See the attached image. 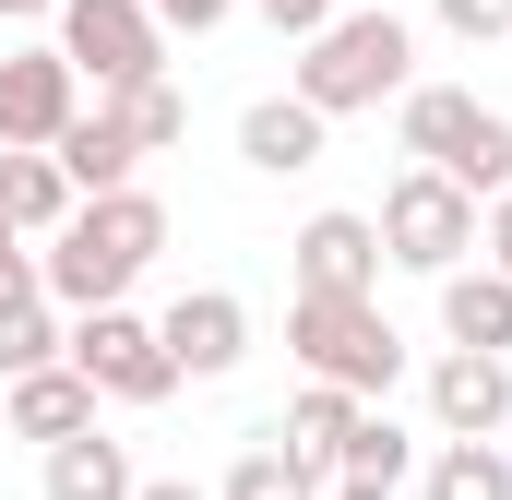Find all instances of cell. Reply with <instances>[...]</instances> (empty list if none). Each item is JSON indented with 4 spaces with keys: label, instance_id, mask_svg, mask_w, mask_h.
I'll use <instances>...</instances> for the list:
<instances>
[{
    "label": "cell",
    "instance_id": "5",
    "mask_svg": "<svg viewBox=\"0 0 512 500\" xmlns=\"http://www.w3.org/2000/svg\"><path fill=\"white\" fill-rule=\"evenodd\" d=\"M60 358L96 381V405H167V393H179V358H167V334H155V322H131L120 298H108V310H84V322L60 334Z\"/></svg>",
    "mask_w": 512,
    "mask_h": 500
},
{
    "label": "cell",
    "instance_id": "8",
    "mask_svg": "<svg viewBox=\"0 0 512 500\" xmlns=\"http://www.w3.org/2000/svg\"><path fill=\"white\" fill-rule=\"evenodd\" d=\"M155 334H167L179 381H227L239 358H251V298H239V286H179Z\"/></svg>",
    "mask_w": 512,
    "mask_h": 500
},
{
    "label": "cell",
    "instance_id": "15",
    "mask_svg": "<svg viewBox=\"0 0 512 500\" xmlns=\"http://www.w3.org/2000/svg\"><path fill=\"white\" fill-rule=\"evenodd\" d=\"M417 477V441L393 429L382 405H358V429H346V453H334V500H393Z\"/></svg>",
    "mask_w": 512,
    "mask_h": 500
},
{
    "label": "cell",
    "instance_id": "24",
    "mask_svg": "<svg viewBox=\"0 0 512 500\" xmlns=\"http://www.w3.org/2000/svg\"><path fill=\"white\" fill-rule=\"evenodd\" d=\"M429 12H441L465 48H501V36H512V0H429Z\"/></svg>",
    "mask_w": 512,
    "mask_h": 500
},
{
    "label": "cell",
    "instance_id": "26",
    "mask_svg": "<svg viewBox=\"0 0 512 500\" xmlns=\"http://www.w3.org/2000/svg\"><path fill=\"white\" fill-rule=\"evenodd\" d=\"M143 12H155V24H167V36H215V24H227V12H239V0H143Z\"/></svg>",
    "mask_w": 512,
    "mask_h": 500
},
{
    "label": "cell",
    "instance_id": "18",
    "mask_svg": "<svg viewBox=\"0 0 512 500\" xmlns=\"http://www.w3.org/2000/svg\"><path fill=\"white\" fill-rule=\"evenodd\" d=\"M48 155H60V179H72V191H120L131 167H143V143H131L108 108H72V131H60Z\"/></svg>",
    "mask_w": 512,
    "mask_h": 500
},
{
    "label": "cell",
    "instance_id": "9",
    "mask_svg": "<svg viewBox=\"0 0 512 500\" xmlns=\"http://www.w3.org/2000/svg\"><path fill=\"white\" fill-rule=\"evenodd\" d=\"M72 108H84V72L60 48H12L0 60V143H60Z\"/></svg>",
    "mask_w": 512,
    "mask_h": 500
},
{
    "label": "cell",
    "instance_id": "11",
    "mask_svg": "<svg viewBox=\"0 0 512 500\" xmlns=\"http://www.w3.org/2000/svg\"><path fill=\"white\" fill-rule=\"evenodd\" d=\"M429 417H441V441H489L512 417V370L489 346H441L429 358Z\"/></svg>",
    "mask_w": 512,
    "mask_h": 500
},
{
    "label": "cell",
    "instance_id": "1",
    "mask_svg": "<svg viewBox=\"0 0 512 500\" xmlns=\"http://www.w3.org/2000/svg\"><path fill=\"white\" fill-rule=\"evenodd\" d=\"M167 250V203L143 191V179H120V191H84L60 227H48V250H36V286H48V310H108V298H131V274Z\"/></svg>",
    "mask_w": 512,
    "mask_h": 500
},
{
    "label": "cell",
    "instance_id": "27",
    "mask_svg": "<svg viewBox=\"0 0 512 500\" xmlns=\"http://www.w3.org/2000/svg\"><path fill=\"white\" fill-rule=\"evenodd\" d=\"M262 24H274V36H322V24H334V0H251Z\"/></svg>",
    "mask_w": 512,
    "mask_h": 500
},
{
    "label": "cell",
    "instance_id": "2",
    "mask_svg": "<svg viewBox=\"0 0 512 500\" xmlns=\"http://www.w3.org/2000/svg\"><path fill=\"white\" fill-rule=\"evenodd\" d=\"M417 84V36H405V12H334L322 36H298V96L322 108V120H358V108H382Z\"/></svg>",
    "mask_w": 512,
    "mask_h": 500
},
{
    "label": "cell",
    "instance_id": "23",
    "mask_svg": "<svg viewBox=\"0 0 512 500\" xmlns=\"http://www.w3.org/2000/svg\"><path fill=\"white\" fill-rule=\"evenodd\" d=\"M36 358H60V322H48V298L0 310V381H12V370H36Z\"/></svg>",
    "mask_w": 512,
    "mask_h": 500
},
{
    "label": "cell",
    "instance_id": "3",
    "mask_svg": "<svg viewBox=\"0 0 512 500\" xmlns=\"http://www.w3.org/2000/svg\"><path fill=\"white\" fill-rule=\"evenodd\" d=\"M393 131H405V155L441 167L453 191H477V203L512 191V120H501V108H477L465 84H405V96H393Z\"/></svg>",
    "mask_w": 512,
    "mask_h": 500
},
{
    "label": "cell",
    "instance_id": "13",
    "mask_svg": "<svg viewBox=\"0 0 512 500\" xmlns=\"http://www.w3.org/2000/svg\"><path fill=\"white\" fill-rule=\"evenodd\" d=\"M72 429H96V381L72 370V358L12 370V441H72Z\"/></svg>",
    "mask_w": 512,
    "mask_h": 500
},
{
    "label": "cell",
    "instance_id": "16",
    "mask_svg": "<svg viewBox=\"0 0 512 500\" xmlns=\"http://www.w3.org/2000/svg\"><path fill=\"white\" fill-rule=\"evenodd\" d=\"M72 203H84V191L60 179V155H48V143H0V227L48 239V227H60Z\"/></svg>",
    "mask_w": 512,
    "mask_h": 500
},
{
    "label": "cell",
    "instance_id": "21",
    "mask_svg": "<svg viewBox=\"0 0 512 500\" xmlns=\"http://www.w3.org/2000/svg\"><path fill=\"white\" fill-rule=\"evenodd\" d=\"M215 500H322V465H310V453H286V441L262 429L251 453L227 465V489H215Z\"/></svg>",
    "mask_w": 512,
    "mask_h": 500
},
{
    "label": "cell",
    "instance_id": "7",
    "mask_svg": "<svg viewBox=\"0 0 512 500\" xmlns=\"http://www.w3.org/2000/svg\"><path fill=\"white\" fill-rule=\"evenodd\" d=\"M60 60H72L96 96H120L143 72H167V24H155L143 0H60Z\"/></svg>",
    "mask_w": 512,
    "mask_h": 500
},
{
    "label": "cell",
    "instance_id": "29",
    "mask_svg": "<svg viewBox=\"0 0 512 500\" xmlns=\"http://www.w3.org/2000/svg\"><path fill=\"white\" fill-rule=\"evenodd\" d=\"M131 500H215V489H191V477H143Z\"/></svg>",
    "mask_w": 512,
    "mask_h": 500
},
{
    "label": "cell",
    "instance_id": "17",
    "mask_svg": "<svg viewBox=\"0 0 512 500\" xmlns=\"http://www.w3.org/2000/svg\"><path fill=\"white\" fill-rule=\"evenodd\" d=\"M143 477H131V441H108V429H72V441H48V500H131Z\"/></svg>",
    "mask_w": 512,
    "mask_h": 500
},
{
    "label": "cell",
    "instance_id": "10",
    "mask_svg": "<svg viewBox=\"0 0 512 500\" xmlns=\"http://www.w3.org/2000/svg\"><path fill=\"white\" fill-rule=\"evenodd\" d=\"M298 286L310 298H382V215H310L298 227Z\"/></svg>",
    "mask_w": 512,
    "mask_h": 500
},
{
    "label": "cell",
    "instance_id": "4",
    "mask_svg": "<svg viewBox=\"0 0 512 500\" xmlns=\"http://www.w3.org/2000/svg\"><path fill=\"white\" fill-rule=\"evenodd\" d=\"M286 346L310 381H346V393H393L405 381V334L382 322V298H286Z\"/></svg>",
    "mask_w": 512,
    "mask_h": 500
},
{
    "label": "cell",
    "instance_id": "14",
    "mask_svg": "<svg viewBox=\"0 0 512 500\" xmlns=\"http://www.w3.org/2000/svg\"><path fill=\"white\" fill-rule=\"evenodd\" d=\"M429 286H441V334H453V346H489V358L512 346V274L501 262H453V274H429Z\"/></svg>",
    "mask_w": 512,
    "mask_h": 500
},
{
    "label": "cell",
    "instance_id": "28",
    "mask_svg": "<svg viewBox=\"0 0 512 500\" xmlns=\"http://www.w3.org/2000/svg\"><path fill=\"white\" fill-rule=\"evenodd\" d=\"M477 250H489V262L512 274V191H489V227H477Z\"/></svg>",
    "mask_w": 512,
    "mask_h": 500
},
{
    "label": "cell",
    "instance_id": "30",
    "mask_svg": "<svg viewBox=\"0 0 512 500\" xmlns=\"http://www.w3.org/2000/svg\"><path fill=\"white\" fill-rule=\"evenodd\" d=\"M0 12H60V0H0Z\"/></svg>",
    "mask_w": 512,
    "mask_h": 500
},
{
    "label": "cell",
    "instance_id": "22",
    "mask_svg": "<svg viewBox=\"0 0 512 500\" xmlns=\"http://www.w3.org/2000/svg\"><path fill=\"white\" fill-rule=\"evenodd\" d=\"M96 108H108V120H120L131 143H143V155H167V143L191 131V96H179L167 72H143V84H120V96H96Z\"/></svg>",
    "mask_w": 512,
    "mask_h": 500
},
{
    "label": "cell",
    "instance_id": "20",
    "mask_svg": "<svg viewBox=\"0 0 512 500\" xmlns=\"http://www.w3.org/2000/svg\"><path fill=\"white\" fill-rule=\"evenodd\" d=\"M417 500H512L501 441H441V453L417 465Z\"/></svg>",
    "mask_w": 512,
    "mask_h": 500
},
{
    "label": "cell",
    "instance_id": "6",
    "mask_svg": "<svg viewBox=\"0 0 512 500\" xmlns=\"http://www.w3.org/2000/svg\"><path fill=\"white\" fill-rule=\"evenodd\" d=\"M477 250V191H453L441 167H405L382 191V262H405V274H453Z\"/></svg>",
    "mask_w": 512,
    "mask_h": 500
},
{
    "label": "cell",
    "instance_id": "12",
    "mask_svg": "<svg viewBox=\"0 0 512 500\" xmlns=\"http://www.w3.org/2000/svg\"><path fill=\"white\" fill-rule=\"evenodd\" d=\"M322 131L334 120L286 84V96H251V108H239V155H251L262 179H298V167H322Z\"/></svg>",
    "mask_w": 512,
    "mask_h": 500
},
{
    "label": "cell",
    "instance_id": "25",
    "mask_svg": "<svg viewBox=\"0 0 512 500\" xmlns=\"http://www.w3.org/2000/svg\"><path fill=\"white\" fill-rule=\"evenodd\" d=\"M24 298H48L36 286V250H24V227H0V310H24Z\"/></svg>",
    "mask_w": 512,
    "mask_h": 500
},
{
    "label": "cell",
    "instance_id": "19",
    "mask_svg": "<svg viewBox=\"0 0 512 500\" xmlns=\"http://www.w3.org/2000/svg\"><path fill=\"white\" fill-rule=\"evenodd\" d=\"M358 405H370V393H346V381H310V393L274 417V441H286V453H310V465H334V453H346V429H358Z\"/></svg>",
    "mask_w": 512,
    "mask_h": 500
}]
</instances>
